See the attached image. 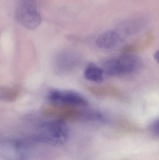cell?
<instances>
[{
    "label": "cell",
    "mask_w": 159,
    "mask_h": 160,
    "mask_svg": "<svg viewBox=\"0 0 159 160\" xmlns=\"http://www.w3.org/2000/svg\"><path fill=\"white\" fill-rule=\"evenodd\" d=\"M115 60L117 75L134 73L140 70L143 66L141 58L130 53H124Z\"/></svg>",
    "instance_id": "obj_5"
},
{
    "label": "cell",
    "mask_w": 159,
    "mask_h": 160,
    "mask_svg": "<svg viewBox=\"0 0 159 160\" xmlns=\"http://www.w3.org/2000/svg\"><path fill=\"white\" fill-rule=\"evenodd\" d=\"M82 112L74 106L63 104H54L45 106L43 114L46 116H55L60 118H81Z\"/></svg>",
    "instance_id": "obj_6"
},
{
    "label": "cell",
    "mask_w": 159,
    "mask_h": 160,
    "mask_svg": "<svg viewBox=\"0 0 159 160\" xmlns=\"http://www.w3.org/2000/svg\"><path fill=\"white\" fill-rule=\"evenodd\" d=\"M69 135L68 126L62 119L60 118L40 123L36 131L27 139L32 143L62 145L68 141Z\"/></svg>",
    "instance_id": "obj_1"
},
{
    "label": "cell",
    "mask_w": 159,
    "mask_h": 160,
    "mask_svg": "<svg viewBox=\"0 0 159 160\" xmlns=\"http://www.w3.org/2000/svg\"><path fill=\"white\" fill-rule=\"evenodd\" d=\"M149 130L153 135L159 137V118L151 123L149 126Z\"/></svg>",
    "instance_id": "obj_12"
},
{
    "label": "cell",
    "mask_w": 159,
    "mask_h": 160,
    "mask_svg": "<svg viewBox=\"0 0 159 160\" xmlns=\"http://www.w3.org/2000/svg\"><path fill=\"white\" fill-rule=\"evenodd\" d=\"M154 59L157 61V62L159 64V50L156 52L154 54Z\"/></svg>",
    "instance_id": "obj_13"
},
{
    "label": "cell",
    "mask_w": 159,
    "mask_h": 160,
    "mask_svg": "<svg viewBox=\"0 0 159 160\" xmlns=\"http://www.w3.org/2000/svg\"><path fill=\"white\" fill-rule=\"evenodd\" d=\"M19 92L15 88L4 87L0 89V99L6 102L15 101L18 97Z\"/></svg>",
    "instance_id": "obj_10"
},
{
    "label": "cell",
    "mask_w": 159,
    "mask_h": 160,
    "mask_svg": "<svg viewBox=\"0 0 159 160\" xmlns=\"http://www.w3.org/2000/svg\"><path fill=\"white\" fill-rule=\"evenodd\" d=\"M16 20L29 30L36 29L42 22V17L34 0H22L15 14Z\"/></svg>",
    "instance_id": "obj_3"
},
{
    "label": "cell",
    "mask_w": 159,
    "mask_h": 160,
    "mask_svg": "<svg viewBox=\"0 0 159 160\" xmlns=\"http://www.w3.org/2000/svg\"><path fill=\"white\" fill-rule=\"evenodd\" d=\"M103 69L93 63L88 64L84 72L87 80L96 83H101L104 81Z\"/></svg>",
    "instance_id": "obj_9"
},
{
    "label": "cell",
    "mask_w": 159,
    "mask_h": 160,
    "mask_svg": "<svg viewBox=\"0 0 159 160\" xmlns=\"http://www.w3.org/2000/svg\"><path fill=\"white\" fill-rule=\"evenodd\" d=\"M48 98L55 104L72 106H86L88 104L85 97L74 91L52 90L48 95Z\"/></svg>",
    "instance_id": "obj_4"
},
{
    "label": "cell",
    "mask_w": 159,
    "mask_h": 160,
    "mask_svg": "<svg viewBox=\"0 0 159 160\" xmlns=\"http://www.w3.org/2000/svg\"><path fill=\"white\" fill-rule=\"evenodd\" d=\"M144 19L134 18L122 22L118 30L122 37L124 35H131L140 31L145 24Z\"/></svg>",
    "instance_id": "obj_8"
},
{
    "label": "cell",
    "mask_w": 159,
    "mask_h": 160,
    "mask_svg": "<svg viewBox=\"0 0 159 160\" xmlns=\"http://www.w3.org/2000/svg\"><path fill=\"white\" fill-rule=\"evenodd\" d=\"M32 144L27 139L4 138L0 141V156L6 160H27Z\"/></svg>",
    "instance_id": "obj_2"
},
{
    "label": "cell",
    "mask_w": 159,
    "mask_h": 160,
    "mask_svg": "<svg viewBox=\"0 0 159 160\" xmlns=\"http://www.w3.org/2000/svg\"><path fill=\"white\" fill-rule=\"evenodd\" d=\"M72 58V56H70V55H62L61 57H59L58 61V66H60V67H61L62 69H63L64 68H68L69 67L72 66L71 65V63H72L74 61H73L72 59H71Z\"/></svg>",
    "instance_id": "obj_11"
},
{
    "label": "cell",
    "mask_w": 159,
    "mask_h": 160,
    "mask_svg": "<svg viewBox=\"0 0 159 160\" xmlns=\"http://www.w3.org/2000/svg\"><path fill=\"white\" fill-rule=\"evenodd\" d=\"M123 38L117 30L107 31L99 36L96 45L101 49H112L119 45Z\"/></svg>",
    "instance_id": "obj_7"
}]
</instances>
